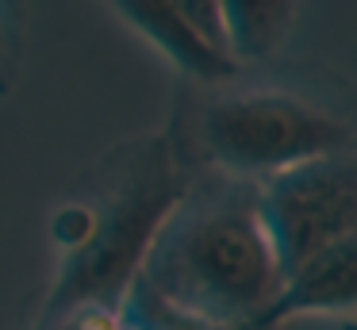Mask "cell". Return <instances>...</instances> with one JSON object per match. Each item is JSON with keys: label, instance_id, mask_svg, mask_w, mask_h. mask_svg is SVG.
Wrapping results in <instances>:
<instances>
[{"label": "cell", "instance_id": "cell-1", "mask_svg": "<svg viewBox=\"0 0 357 330\" xmlns=\"http://www.w3.org/2000/svg\"><path fill=\"white\" fill-rule=\"evenodd\" d=\"M192 181L196 169L173 130L135 135L96 158L85 181L50 211L58 265L27 330H54L85 303L123 307Z\"/></svg>", "mask_w": 357, "mask_h": 330}, {"label": "cell", "instance_id": "cell-2", "mask_svg": "<svg viewBox=\"0 0 357 330\" xmlns=\"http://www.w3.org/2000/svg\"><path fill=\"white\" fill-rule=\"evenodd\" d=\"M135 284L188 319L261 330L284 276L257 211V184L196 173Z\"/></svg>", "mask_w": 357, "mask_h": 330}, {"label": "cell", "instance_id": "cell-3", "mask_svg": "<svg viewBox=\"0 0 357 330\" xmlns=\"http://www.w3.org/2000/svg\"><path fill=\"white\" fill-rule=\"evenodd\" d=\"M354 146L357 119L323 100L296 89H234L192 107L181 150L192 169L261 184L300 161Z\"/></svg>", "mask_w": 357, "mask_h": 330}, {"label": "cell", "instance_id": "cell-4", "mask_svg": "<svg viewBox=\"0 0 357 330\" xmlns=\"http://www.w3.org/2000/svg\"><path fill=\"white\" fill-rule=\"evenodd\" d=\"M257 211L280 276L357 234V146L311 158L257 184Z\"/></svg>", "mask_w": 357, "mask_h": 330}, {"label": "cell", "instance_id": "cell-5", "mask_svg": "<svg viewBox=\"0 0 357 330\" xmlns=\"http://www.w3.org/2000/svg\"><path fill=\"white\" fill-rule=\"evenodd\" d=\"M116 15L131 23L146 43H154L185 77L204 84H223L238 77V61L227 43L223 4H116Z\"/></svg>", "mask_w": 357, "mask_h": 330}, {"label": "cell", "instance_id": "cell-6", "mask_svg": "<svg viewBox=\"0 0 357 330\" xmlns=\"http://www.w3.org/2000/svg\"><path fill=\"white\" fill-rule=\"evenodd\" d=\"M357 311V234L326 246L296 273L284 276L277 303L261 319V330H277L300 315H338Z\"/></svg>", "mask_w": 357, "mask_h": 330}, {"label": "cell", "instance_id": "cell-7", "mask_svg": "<svg viewBox=\"0 0 357 330\" xmlns=\"http://www.w3.org/2000/svg\"><path fill=\"white\" fill-rule=\"evenodd\" d=\"M227 43L238 69L246 61H265L284 46L296 23V4H265V0H234L223 4Z\"/></svg>", "mask_w": 357, "mask_h": 330}, {"label": "cell", "instance_id": "cell-8", "mask_svg": "<svg viewBox=\"0 0 357 330\" xmlns=\"http://www.w3.org/2000/svg\"><path fill=\"white\" fill-rule=\"evenodd\" d=\"M123 315L131 322H142V327H154V330H250V327H211V322H200V319H188V315L173 311V307L158 303L154 296L135 284L123 299Z\"/></svg>", "mask_w": 357, "mask_h": 330}, {"label": "cell", "instance_id": "cell-9", "mask_svg": "<svg viewBox=\"0 0 357 330\" xmlns=\"http://www.w3.org/2000/svg\"><path fill=\"white\" fill-rule=\"evenodd\" d=\"M8 81H12L8 77V58H4V50H0V92L8 89Z\"/></svg>", "mask_w": 357, "mask_h": 330}, {"label": "cell", "instance_id": "cell-10", "mask_svg": "<svg viewBox=\"0 0 357 330\" xmlns=\"http://www.w3.org/2000/svg\"><path fill=\"white\" fill-rule=\"evenodd\" d=\"M338 330H357V315H349V319L338 322Z\"/></svg>", "mask_w": 357, "mask_h": 330}, {"label": "cell", "instance_id": "cell-11", "mask_svg": "<svg viewBox=\"0 0 357 330\" xmlns=\"http://www.w3.org/2000/svg\"><path fill=\"white\" fill-rule=\"evenodd\" d=\"M127 330H154V327H142V322H131V319H127Z\"/></svg>", "mask_w": 357, "mask_h": 330}, {"label": "cell", "instance_id": "cell-12", "mask_svg": "<svg viewBox=\"0 0 357 330\" xmlns=\"http://www.w3.org/2000/svg\"><path fill=\"white\" fill-rule=\"evenodd\" d=\"M0 50H4V27H0Z\"/></svg>", "mask_w": 357, "mask_h": 330}]
</instances>
